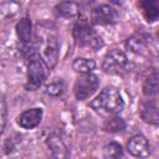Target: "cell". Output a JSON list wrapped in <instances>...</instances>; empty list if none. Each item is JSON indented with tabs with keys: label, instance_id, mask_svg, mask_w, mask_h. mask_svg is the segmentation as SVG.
<instances>
[{
	"label": "cell",
	"instance_id": "1",
	"mask_svg": "<svg viewBox=\"0 0 159 159\" xmlns=\"http://www.w3.org/2000/svg\"><path fill=\"white\" fill-rule=\"evenodd\" d=\"M35 45L34 50L37 52L39 58L47 68H53L58 58V35L56 27L51 22H41L35 30Z\"/></svg>",
	"mask_w": 159,
	"mask_h": 159
},
{
	"label": "cell",
	"instance_id": "2",
	"mask_svg": "<svg viewBox=\"0 0 159 159\" xmlns=\"http://www.w3.org/2000/svg\"><path fill=\"white\" fill-rule=\"evenodd\" d=\"M89 106L101 116H114L123 109L124 102L118 89L114 87H106L94 99L91 101Z\"/></svg>",
	"mask_w": 159,
	"mask_h": 159
},
{
	"label": "cell",
	"instance_id": "3",
	"mask_svg": "<svg viewBox=\"0 0 159 159\" xmlns=\"http://www.w3.org/2000/svg\"><path fill=\"white\" fill-rule=\"evenodd\" d=\"M72 35L76 43L81 47H91L93 50H98L99 47L103 46L102 39L86 22L76 24L72 30Z\"/></svg>",
	"mask_w": 159,
	"mask_h": 159
},
{
	"label": "cell",
	"instance_id": "4",
	"mask_svg": "<svg viewBox=\"0 0 159 159\" xmlns=\"http://www.w3.org/2000/svg\"><path fill=\"white\" fill-rule=\"evenodd\" d=\"M99 86V80L96 75L93 73H84L81 77L77 78L75 86H73V92L77 99L83 101L92 96L96 89Z\"/></svg>",
	"mask_w": 159,
	"mask_h": 159
},
{
	"label": "cell",
	"instance_id": "5",
	"mask_svg": "<svg viewBox=\"0 0 159 159\" xmlns=\"http://www.w3.org/2000/svg\"><path fill=\"white\" fill-rule=\"evenodd\" d=\"M45 77H46V71L43 62L39 57L37 58L32 57L27 67V82L25 83V88L27 91L37 89L42 84Z\"/></svg>",
	"mask_w": 159,
	"mask_h": 159
},
{
	"label": "cell",
	"instance_id": "6",
	"mask_svg": "<svg viewBox=\"0 0 159 159\" xmlns=\"http://www.w3.org/2000/svg\"><path fill=\"white\" fill-rule=\"evenodd\" d=\"M127 63H128V58L125 53L120 50L114 48L104 56L102 62V68L108 75H117L127 66Z\"/></svg>",
	"mask_w": 159,
	"mask_h": 159
},
{
	"label": "cell",
	"instance_id": "7",
	"mask_svg": "<svg viewBox=\"0 0 159 159\" xmlns=\"http://www.w3.org/2000/svg\"><path fill=\"white\" fill-rule=\"evenodd\" d=\"M117 19H118L117 11L112 6L106 4L98 5L91 11V20L93 24L97 25H111L114 24Z\"/></svg>",
	"mask_w": 159,
	"mask_h": 159
},
{
	"label": "cell",
	"instance_id": "8",
	"mask_svg": "<svg viewBox=\"0 0 159 159\" xmlns=\"http://www.w3.org/2000/svg\"><path fill=\"white\" fill-rule=\"evenodd\" d=\"M127 149L129 154H132L135 158H147L150 154V147L147 140V138L142 134H135L132 138H129L127 143Z\"/></svg>",
	"mask_w": 159,
	"mask_h": 159
},
{
	"label": "cell",
	"instance_id": "9",
	"mask_svg": "<svg viewBox=\"0 0 159 159\" xmlns=\"http://www.w3.org/2000/svg\"><path fill=\"white\" fill-rule=\"evenodd\" d=\"M42 119V109L41 108H31L22 112L19 118L17 123L24 129H32L40 124Z\"/></svg>",
	"mask_w": 159,
	"mask_h": 159
},
{
	"label": "cell",
	"instance_id": "10",
	"mask_svg": "<svg viewBox=\"0 0 159 159\" xmlns=\"http://www.w3.org/2000/svg\"><path fill=\"white\" fill-rule=\"evenodd\" d=\"M139 113H140V117L147 123H150V124H154V125L158 124V122H159L158 107H157V103L154 101H144V102H142L140 107H139Z\"/></svg>",
	"mask_w": 159,
	"mask_h": 159
},
{
	"label": "cell",
	"instance_id": "11",
	"mask_svg": "<svg viewBox=\"0 0 159 159\" xmlns=\"http://www.w3.org/2000/svg\"><path fill=\"white\" fill-rule=\"evenodd\" d=\"M16 34L21 42L24 43H31L32 39V24L30 19H21L16 24Z\"/></svg>",
	"mask_w": 159,
	"mask_h": 159
},
{
	"label": "cell",
	"instance_id": "12",
	"mask_svg": "<svg viewBox=\"0 0 159 159\" xmlns=\"http://www.w3.org/2000/svg\"><path fill=\"white\" fill-rule=\"evenodd\" d=\"M47 144H48L55 159H66L67 158V147L58 137L51 135L47 139Z\"/></svg>",
	"mask_w": 159,
	"mask_h": 159
},
{
	"label": "cell",
	"instance_id": "13",
	"mask_svg": "<svg viewBox=\"0 0 159 159\" xmlns=\"http://www.w3.org/2000/svg\"><path fill=\"white\" fill-rule=\"evenodd\" d=\"M55 14L61 17H73L78 14V5L73 1L60 2L55 6Z\"/></svg>",
	"mask_w": 159,
	"mask_h": 159
},
{
	"label": "cell",
	"instance_id": "14",
	"mask_svg": "<svg viewBox=\"0 0 159 159\" xmlns=\"http://www.w3.org/2000/svg\"><path fill=\"white\" fill-rule=\"evenodd\" d=\"M140 7L143 10V15L148 22H154L159 16V5L157 1H142Z\"/></svg>",
	"mask_w": 159,
	"mask_h": 159
},
{
	"label": "cell",
	"instance_id": "15",
	"mask_svg": "<svg viewBox=\"0 0 159 159\" xmlns=\"http://www.w3.org/2000/svg\"><path fill=\"white\" fill-rule=\"evenodd\" d=\"M125 46L134 53H143L144 50L147 48V41L140 35H133L127 40Z\"/></svg>",
	"mask_w": 159,
	"mask_h": 159
},
{
	"label": "cell",
	"instance_id": "16",
	"mask_svg": "<svg viewBox=\"0 0 159 159\" xmlns=\"http://www.w3.org/2000/svg\"><path fill=\"white\" fill-rule=\"evenodd\" d=\"M72 67L76 72H80V73H91L92 70H94L96 67V62L91 58H84V57H78L73 61L72 63Z\"/></svg>",
	"mask_w": 159,
	"mask_h": 159
},
{
	"label": "cell",
	"instance_id": "17",
	"mask_svg": "<svg viewBox=\"0 0 159 159\" xmlns=\"http://www.w3.org/2000/svg\"><path fill=\"white\" fill-rule=\"evenodd\" d=\"M103 155H104V159H122L123 149L119 143L109 142L103 148Z\"/></svg>",
	"mask_w": 159,
	"mask_h": 159
},
{
	"label": "cell",
	"instance_id": "18",
	"mask_svg": "<svg viewBox=\"0 0 159 159\" xmlns=\"http://www.w3.org/2000/svg\"><path fill=\"white\" fill-rule=\"evenodd\" d=\"M143 93L147 97H152L158 93V73H157V71H154L152 75H149V77L144 81Z\"/></svg>",
	"mask_w": 159,
	"mask_h": 159
},
{
	"label": "cell",
	"instance_id": "19",
	"mask_svg": "<svg viewBox=\"0 0 159 159\" xmlns=\"http://www.w3.org/2000/svg\"><path fill=\"white\" fill-rule=\"evenodd\" d=\"M124 128H125V122L120 117H112L107 119L103 124V129L109 133H117V132L123 130Z\"/></svg>",
	"mask_w": 159,
	"mask_h": 159
},
{
	"label": "cell",
	"instance_id": "20",
	"mask_svg": "<svg viewBox=\"0 0 159 159\" xmlns=\"http://www.w3.org/2000/svg\"><path fill=\"white\" fill-rule=\"evenodd\" d=\"M63 91V82L61 80H57V81H53L51 82L50 84H47L46 87V92L51 96H60Z\"/></svg>",
	"mask_w": 159,
	"mask_h": 159
},
{
	"label": "cell",
	"instance_id": "21",
	"mask_svg": "<svg viewBox=\"0 0 159 159\" xmlns=\"http://www.w3.org/2000/svg\"><path fill=\"white\" fill-rule=\"evenodd\" d=\"M6 114H7L6 102H5L4 96L0 93V133L5 128V124H6Z\"/></svg>",
	"mask_w": 159,
	"mask_h": 159
}]
</instances>
